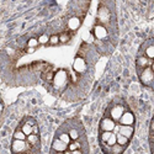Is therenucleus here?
<instances>
[{
  "instance_id": "f257e3e1",
  "label": "nucleus",
  "mask_w": 154,
  "mask_h": 154,
  "mask_svg": "<svg viewBox=\"0 0 154 154\" xmlns=\"http://www.w3.org/2000/svg\"><path fill=\"white\" fill-rule=\"evenodd\" d=\"M27 139H16L14 138L11 143V150L14 153H22V152H27L30 150V147H32L29 142H26Z\"/></svg>"
},
{
  "instance_id": "f03ea898",
  "label": "nucleus",
  "mask_w": 154,
  "mask_h": 154,
  "mask_svg": "<svg viewBox=\"0 0 154 154\" xmlns=\"http://www.w3.org/2000/svg\"><path fill=\"white\" fill-rule=\"evenodd\" d=\"M139 79H140V82H142L144 85L150 84L154 80V72H153V69L150 67L144 68L143 72L140 73V75H139Z\"/></svg>"
},
{
  "instance_id": "7ed1b4c3",
  "label": "nucleus",
  "mask_w": 154,
  "mask_h": 154,
  "mask_svg": "<svg viewBox=\"0 0 154 154\" xmlns=\"http://www.w3.org/2000/svg\"><path fill=\"white\" fill-rule=\"evenodd\" d=\"M100 128H101L102 131H113L115 128H116V123H115V120L109 119V117L102 119L101 122H100Z\"/></svg>"
},
{
  "instance_id": "20e7f679",
  "label": "nucleus",
  "mask_w": 154,
  "mask_h": 154,
  "mask_svg": "<svg viewBox=\"0 0 154 154\" xmlns=\"http://www.w3.org/2000/svg\"><path fill=\"white\" fill-rule=\"evenodd\" d=\"M52 149L54 152H66L68 149V143L63 142L60 138H56L52 143Z\"/></svg>"
},
{
  "instance_id": "39448f33",
  "label": "nucleus",
  "mask_w": 154,
  "mask_h": 154,
  "mask_svg": "<svg viewBox=\"0 0 154 154\" xmlns=\"http://www.w3.org/2000/svg\"><path fill=\"white\" fill-rule=\"evenodd\" d=\"M123 112H125V110H123V107H122L121 105L113 106V107L111 109V112H110L111 119L115 120V121H120V119H121V116L123 115Z\"/></svg>"
},
{
  "instance_id": "423d86ee",
  "label": "nucleus",
  "mask_w": 154,
  "mask_h": 154,
  "mask_svg": "<svg viewBox=\"0 0 154 154\" xmlns=\"http://www.w3.org/2000/svg\"><path fill=\"white\" fill-rule=\"evenodd\" d=\"M73 68H74L75 72L83 73V72H85V69H86V63H85V60H84L83 58L76 57L75 60H74V64H73Z\"/></svg>"
},
{
  "instance_id": "0eeeda50",
  "label": "nucleus",
  "mask_w": 154,
  "mask_h": 154,
  "mask_svg": "<svg viewBox=\"0 0 154 154\" xmlns=\"http://www.w3.org/2000/svg\"><path fill=\"white\" fill-rule=\"evenodd\" d=\"M134 123V116L130 111L123 112V115L120 119V125H133Z\"/></svg>"
},
{
  "instance_id": "6e6552de",
  "label": "nucleus",
  "mask_w": 154,
  "mask_h": 154,
  "mask_svg": "<svg viewBox=\"0 0 154 154\" xmlns=\"http://www.w3.org/2000/svg\"><path fill=\"white\" fill-rule=\"evenodd\" d=\"M67 82V73L64 70H59L56 75H54V84L56 86H62Z\"/></svg>"
},
{
  "instance_id": "1a4fd4ad",
  "label": "nucleus",
  "mask_w": 154,
  "mask_h": 154,
  "mask_svg": "<svg viewBox=\"0 0 154 154\" xmlns=\"http://www.w3.org/2000/svg\"><path fill=\"white\" fill-rule=\"evenodd\" d=\"M133 132H134V130H133L132 125H121L119 127V133H121V134H123V136H126L128 138L132 137Z\"/></svg>"
},
{
  "instance_id": "9d476101",
  "label": "nucleus",
  "mask_w": 154,
  "mask_h": 154,
  "mask_svg": "<svg viewBox=\"0 0 154 154\" xmlns=\"http://www.w3.org/2000/svg\"><path fill=\"white\" fill-rule=\"evenodd\" d=\"M94 33H95L96 38H99V40H102V38H105L107 36V31L104 26H96L95 30H94Z\"/></svg>"
},
{
  "instance_id": "9b49d317",
  "label": "nucleus",
  "mask_w": 154,
  "mask_h": 154,
  "mask_svg": "<svg viewBox=\"0 0 154 154\" xmlns=\"http://www.w3.org/2000/svg\"><path fill=\"white\" fill-rule=\"evenodd\" d=\"M80 26V20L78 19V17H72V19H69V21H68V27L70 29V30H76Z\"/></svg>"
},
{
  "instance_id": "f8f14e48",
  "label": "nucleus",
  "mask_w": 154,
  "mask_h": 154,
  "mask_svg": "<svg viewBox=\"0 0 154 154\" xmlns=\"http://www.w3.org/2000/svg\"><path fill=\"white\" fill-rule=\"evenodd\" d=\"M149 64H150V62H149V58L147 56L146 57H139L137 59V66L140 67V68H147V67H149Z\"/></svg>"
},
{
  "instance_id": "ddd939ff",
  "label": "nucleus",
  "mask_w": 154,
  "mask_h": 154,
  "mask_svg": "<svg viewBox=\"0 0 154 154\" xmlns=\"http://www.w3.org/2000/svg\"><path fill=\"white\" fill-rule=\"evenodd\" d=\"M27 142L31 146H37L40 143V137H38V134H36V133H31L27 136Z\"/></svg>"
},
{
  "instance_id": "4468645a",
  "label": "nucleus",
  "mask_w": 154,
  "mask_h": 154,
  "mask_svg": "<svg viewBox=\"0 0 154 154\" xmlns=\"http://www.w3.org/2000/svg\"><path fill=\"white\" fill-rule=\"evenodd\" d=\"M128 139H130L128 137H126V136H123V134H121V133H117V143H119V144L126 147V146L128 144Z\"/></svg>"
},
{
  "instance_id": "2eb2a0df",
  "label": "nucleus",
  "mask_w": 154,
  "mask_h": 154,
  "mask_svg": "<svg viewBox=\"0 0 154 154\" xmlns=\"http://www.w3.org/2000/svg\"><path fill=\"white\" fill-rule=\"evenodd\" d=\"M14 138H16V139H27V134L22 131V128L21 130L17 128V130L14 132Z\"/></svg>"
},
{
  "instance_id": "dca6fc26",
  "label": "nucleus",
  "mask_w": 154,
  "mask_h": 154,
  "mask_svg": "<svg viewBox=\"0 0 154 154\" xmlns=\"http://www.w3.org/2000/svg\"><path fill=\"white\" fill-rule=\"evenodd\" d=\"M21 128H22V131H23L25 133H26L27 136H29V134H31V133H33V126H32V125H30L29 122L23 123Z\"/></svg>"
},
{
  "instance_id": "f3484780",
  "label": "nucleus",
  "mask_w": 154,
  "mask_h": 154,
  "mask_svg": "<svg viewBox=\"0 0 154 154\" xmlns=\"http://www.w3.org/2000/svg\"><path fill=\"white\" fill-rule=\"evenodd\" d=\"M117 143V134H115L113 132H112V134H111V137L107 139V142L105 143L106 146H109V147H112L113 144H116Z\"/></svg>"
},
{
  "instance_id": "a211bd4d",
  "label": "nucleus",
  "mask_w": 154,
  "mask_h": 154,
  "mask_svg": "<svg viewBox=\"0 0 154 154\" xmlns=\"http://www.w3.org/2000/svg\"><path fill=\"white\" fill-rule=\"evenodd\" d=\"M111 134H112V131H104L101 133V142H104V143H106L107 142V139L111 137Z\"/></svg>"
},
{
  "instance_id": "6ab92c4d",
  "label": "nucleus",
  "mask_w": 154,
  "mask_h": 154,
  "mask_svg": "<svg viewBox=\"0 0 154 154\" xmlns=\"http://www.w3.org/2000/svg\"><path fill=\"white\" fill-rule=\"evenodd\" d=\"M68 133H69L72 140H76V139L79 138V131H78V130H75V128H72V130H70Z\"/></svg>"
},
{
  "instance_id": "aec40b11",
  "label": "nucleus",
  "mask_w": 154,
  "mask_h": 154,
  "mask_svg": "<svg viewBox=\"0 0 154 154\" xmlns=\"http://www.w3.org/2000/svg\"><path fill=\"white\" fill-rule=\"evenodd\" d=\"M123 148H125L123 146L116 143V144H113V146L111 147V152H112V153H122V152H123Z\"/></svg>"
},
{
  "instance_id": "412c9836",
  "label": "nucleus",
  "mask_w": 154,
  "mask_h": 154,
  "mask_svg": "<svg viewBox=\"0 0 154 154\" xmlns=\"http://www.w3.org/2000/svg\"><path fill=\"white\" fill-rule=\"evenodd\" d=\"M146 56H147L149 59H153V58H154V46H149V47L146 49Z\"/></svg>"
},
{
  "instance_id": "4be33fe9",
  "label": "nucleus",
  "mask_w": 154,
  "mask_h": 154,
  "mask_svg": "<svg viewBox=\"0 0 154 154\" xmlns=\"http://www.w3.org/2000/svg\"><path fill=\"white\" fill-rule=\"evenodd\" d=\"M68 148H69V152H74V150H76V149H79L80 148V143H78V142H70L69 144H68Z\"/></svg>"
},
{
  "instance_id": "5701e85b",
  "label": "nucleus",
  "mask_w": 154,
  "mask_h": 154,
  "mask_svg": "<svg viewBox=\"0 0 154 154\" xmlns=\"http://www.w3.org/2000/svg\"><path fill=\"white\" fill-rule=\"evenodd\" d=\"M59 138L63 140V142H66V143H68V144L72 142V138H70L69 133H62V134H59Z\"/></svg>"
},
{
  "instance_id": "b1692460",
  "label": "nucleus",
  "mask_w": 154,
  "mask_h": 154,
  "mask_svg": "<svg viewBox=\"0 0 154 154\" xmlns=\"http://www.w3.org/2000/svg\"><path fill=\"white\" fill-rule=\"evenodd\" d=\"M38 43H40V42H38L37 38H30L29 42H27V46H29V47H33V48H36V47L38 46Z\"/></svg>"
},
{
  "instance_id": "393cba45",
  "label": "nucleus",
  "mask_w": 154,
  "mask_h": 154,
  "mask_svg": "<svg viewBox=\"0 0 154 154\" xmlns=\"http://www.w3.org/2000/svg\"><path fill=\"white\" fill-rule=\"evenodd\" d=\"M59 42H60V41H59V36L53 35V36L49 37V43H51V45H57V43H59Z\"/></svg>"
},
{
  "instance_id": "a878e982",
  "label": "nucleus",
  "mask_w": 154,
  "mask_h": 154,
  "mask_svg": "<svg viewBox=\"0 0 154 154\" xmlns=\"http://www.w3.org/2000/svg\"><path fill=\"white\" fill-rule=\"evenodd\" d=\"M38 42L42 43V45H45V43L49 42V37H48L47 35H41L40 37H38Z\"/></svg>"
},
{
  "instance_id": "bb28decb",
  "label": "nucleus",
  "mask_w": 154,
  "mask_h": 154,
  "mask_svg": "<svg viewBox=\"0 0 154 154\" xmlns=\"http://www.w3.org/2000/svg\"><path fill=\"white\" fill-rule=\"evenodd\" d=\"M69 35H67V33H62L60 36H59V41L62 42V43H67L68 41H69Z\"/></svg>"
},
{
  "instance_id": "cd10ccee",
  "label": "nucleus",
  "mask_w": 154,
  "mask_h": 154,
  "mask_svg": "<svg viewBox=\"0 0 154 154\" xmlns=\"http://www.w3.org/2000/svg\"><path fill=\"white\" fill-rule=\"evenodd\" d=\"M33 133H36V134H38V126H37V123L33 126Z\"/></svg>"
},
{
  "instance_id": "c85d7f7f",
  "label": "nucleus",
  "mask_w": 154,
  "mask_h": 154,
  "mask_svg": "<svg viewBox=\"0 0 154 154\" xmlns=\"http://www.w3.org/2000/svg\"><path fill=\"white\" fill-rule=\"evenodd\" d=\"M53 78H54V76H53V74H52V73H49V74L47 75V80H52Z\"/></svg>"
},
{
  "instance_id": "c756f323",
  "label": "nucleus",
  "mask_w": 154,
  "mask_h": 154,
  "mask_svg": "<svg viewBox=\"0 0 154 154\" xmlns=\"http://www.w3.org/2000/svg\"><path fill=\"white\" fill-rule=\"evenodd\" d=\"M33 51H35L33 47H29V48H27V53H33Z\"/></svg>"
},
{
  "instance_id": "7c9ffc66",
  "label": "nucleus",
  "mask_w": 154,
  "mask_h": 154,
  "mask_svg": "<svg viewBox=\"0 0 154 154\" xmlns=\"http://www.w3.org/2000/svg\"><path fill=\"white\" fill-rule=\"evenodd\" d=\"M150 131L152 132H154V120L152 121V123H150Z\"/></svg>"
},
{
  "instance_id": "2f4dec72",
  "label": "nucleus",
  "mask_w": 154,
  "mask_h": 154,
  "mask_svg": "<svg viewBox=\"0 0 154 154\" xmlns=\"http://www.w3.org/2000/svg\"><path fill=\"white\" fill-rule=\"evenodd\" d=\"M152 69H153V72H154V63L152 64Z\"/></svg>"
},
{
  "instance_id": "473e14b6",
  "label": "nucleus",
  "mask_w": 154,
  "mask_h": 154,
  "mask_svg": "<svg viewBox=\"0 0 154 154\" xmlns=\"http://www.w3.org/2000/svg\"><path fill=\"white\" fill-rule=\"evenodd\" d=\"M153 152H154V150H153Z\"/></svg>"
}]
</instances>
